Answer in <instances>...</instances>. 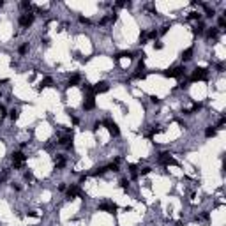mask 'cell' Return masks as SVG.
Masks as SVG:
<instances>
[{"instance_id": "6da1fadb", "label": "cell", "mask_w": 226, "mask_h": 226, "mask_svg": "<svg viewBox=\"0 0 226 226\" xmlns=\"http://www.w3.org/2000/svg\"><path fill=\"white\" fill-rule=\"evenodd\" d=\"M184 74H186V67H184V65L171 67V69H166V71L163 72V76H166V78H180V76H184Z\"/></svg>"}, {"instance_id": "7a4b0ae2", "label": "cell", "mask_w": 226, "mask_h": 226, "mask_svg": "<svg viewBox=\"0 0 226 226\" xmlns=\"http://www.w3.org/2000/svg\"><path fill=\"white\" fill-rule=\"evenodd\" d=\"M34 19H35V16L28 11V12H25V14H21L19 16V19H18V23H19V27H23V28H28L32 23H34Z\"/></svg>"}, {"instance_id": "3957f363", "label": "cell", "mask_w": 226, "mask_h": 226, "mask_svg": "<svg viewBox=\"0 0 226 226\" xmlns=\"http://www.w3.org/2000/svg\"><path fill=\"white\" fill-rule=\"evenodd\" d=\"M207 74H209V71H207L205 67H196V69L193 71V74H191L189 81H202V80H205V78H207Z\"/></svg>"}, {"instance_id": "277c9868", "label": "cell", "mask_w": 226, "mask_h": 226, "mask_svg": "<svg viewBox=\"0 0 226 226\" xmlns=\"http://www.w3.org/2000/svg\"><path fill=\"white\" fill-rule=\"evenodd\" d=\"M12 166L18 170V168H21L23 164H25V161H27V156L23 154V152H12Z\"/></svg>"}, {"instance_id": "5b68a950", "label": "cell", "mask_w": 226, "mask_h": 226, "mask_svg": "<svg viewBox=\"0 0 226 226\" xmlns=\"http://www.w3.org/2000/svg\"><path fill=\"white\" fill-rule=\"evenodd\" d=\"M65 196H67V200H72V198H76V196H81V198H85V194L80 191V187H78L76 184L65 189Z\"/></svg>"}, {"instance_id": "8992f818", "label": "cell", "mask_w": 226, "mask_h": 226, "mask_svg": "<svg viewBox=\"0 0 226 226\" xmlns=\"http://www.w3.org/2000/svg\"><path fill=\"white\" fill-rule=\"evenodd\" d=\"M99 210L108 212V214H115V212L118 210V205H117V203H113V202H104V203H101V205H99Z\"/></svg>"}, {"instance_id": "52a82bcc", "label": "cell", "mask_w": 226, "mask_h": 226, "mask_svg": "<svg viewBox=\"0 0 226 226\" xmlns=\"http://www.w3.org/2000/svg\"><path fill=\"white\" fill-rule=\"evenodd\" d=\"M103 126H106V127H108V131H110V134H111V136H118V134H120V129H118V126H117L113 120H104V122H103Z\"/></svg>"}, {"instance_id": "ba28073f", "label": "cell", "mask_w": 226, "mask_h": 226, "mask_svg": "<svg viewBox=\"0 0 226 226\" xmlns=\"http://www.w3.org/2000/svg\"><path fill=\"white\" fill-rule=\"evenodd\" d=\"M94 108H95V97H94V94H90V95H87L85 101H83V110H85V111H90V110H94Z\"/></svg>"}, {"instance_id": "9c48e42d", "label": "cell", "mask_w": 226, "mask_h": 226, "mask_svg": "<svg viewBox=\"0 0 226 226\" xmlns=\"http://www.w3.org/2000/svg\"><path fill=\"white\" fill-rule=\"evenodd\" d=\"M159 163L161 164H164V166H170V164H177V161L171 157V154H168V152H163L161 156H159Z\"/></svg>"}, {"instance_id": "30bf717a", "label": "cell", "mask_w": 226, "mask_h": 226, "mask_svg": "<svg viewBox=\"0 0 226 226\" xmlns=\"http://www.w3.org/2000/svg\"><path fill=\"white\" fill-rule=\"evenodd\" d=\"M110 90V85L106 83V81H97L95 85H94V94H104V92H108Z\"/></svg>"}, {"instance_id": "8fae6325", "label": "cell", "mask_w": 226, "mask_h": 226, "mask_svg": "<svg viewBox=\"0 0 226 226\" xmlns=\"http://www.w3.org/2000/svg\"><path fill=\"white\" fill-rule=\"evenodd\" d=\"M58 145H62V147H65V149H72V133L71 134H65V136H62L60 138V141H58Z\"/></svg>"}, {"instance_id": "7c38bea8", "label": "cell", "mask_w": 226, "mask_h": 226, "mask_svg": "<svg viewBox=\"0 0 226 226\" xmlns=\"http://www.w3.org/2000/svg\"><path fill=\"white\" fill-rule=\"evenodd\" d=\"M80 81H81V76H80V74H72V76L69 78V81H67V87H76Z\"/></svg>"}, {"instance_id": "4fadbf2b", "label": "cell", "mask_w": 226, "mask_h": 226, "mask_svg": "<svg viewBox=\"0 0 226 226\" xmlns=\"http://www.w3.org/2000/svg\"><path fill=\"white\" fill-rule=\"evenodd\" d=\"M122 57L134 58V57H136V53H133V51H120V53H117V55H115V60H118V58H122Z\"/></svg>"}, {"instance_id": "5bb4252c", "label": "cell", "mask_w": 226, "mask_h": 226, "mask_svg": "<svg viewBox=\"0 0 226 226\" xmlns=\"http://www.w3.org/2000/svg\"><path fill=\"white\" fill-rule=\"evenodd\" d=\"M55 166H57V170L64 168V166H65V157H64V156H57V157H55Z\"/></svg>"}, {"instance_id": "9a60e30c", "label": "cell", "mask_w": 226, "mask_h": 226, "mask_svg": "<svg viewBox=\"0 0 226 226\" xmlns=\"http://www.w3.org/2000/svg\"><path fill=\"white\" fill-rule=\"evenodd\" d=\"M216 134H217V131H216L214 126H209V127L205 129V138H214Z\"/></svg>"}, {"instance_id": "2e32d148", "label": "cell", "mask_w": 226, "mask_h": 226, "mask_svg": "<svg viewBox=\"0 0 226 226\" xmlns=\"http://www.w3.org/2000/svg\"><path fill=\"white\" fill-rule=\"evenodd\" d=\"M193 58V48H187L186 51H182V60L184 62H187V60H191Z\"/></svg>"}, {"instance_id": "e0dca14e", "label": "cell", "mask_w": 226, "mask_h": 226, "mask_svg": "<svg viewBox=\"0 0 226 226\" xmlns=\"http://www.w3.org/2000/svg\"><path fill=\"white\" fill-rule=\"evenodd\" d=\"M203 32H205V25H203V23H200V25H196V27L193 28V34H194V35H202Z\"/></svg>"}, {"instance_id": "ac0fdd59", "label": "cell", "mask_w": 226, "mask_h": 226, "mask_svg": "<svg viewBox=\"0 0 226 226\" xmlns=\"http://www.w3.org/2000/svg\"><path fill=\"white\" fill-rule=\"evenodd\" d=\"M51 85H53V80L48 76V78H44V80L39 83V88H46V87H51Z\"/></svg>"}, {"instance_id": "d6986e66", "label": "cell", "mask_w": 226, "mask_h": 226, "mask_svg": "<svg viewBox=\"0 0 226 226\" xmlns=\"http://www.w3.org/2000/svg\"><path fill=\"white\" fill-rule=\"evenodd\" d=\"M9 118H11L12 122L18 120V118H19V110H18V108H12V110L9 111Z\"/></svg>"}, {"instance_id": "ffe728a7", "label": "cell", "mask_w": 226, "mask_h": 226, "mask_svg": "<svg viewBox=\"0 0 226 226\" xmlns=\"http://www.w3.org/2000/svg\"><path fill=\"white\" fill-rule=\"evenodd\" d=\"M217 35H219L217 28H209V30H207V37H209V39H217Z\"/></svg>"}, {"instance_id": "44dd1931", "label": "cell", "mask_w": 226, "mask_h": 226, "mask_svg": "<svg viewBox=\"0 0 226 226\" xmlns=\"http://www.w3.org/2000/svg\"><path fill=\"white\" fill-rule=\"evenodd\" d=\"M106 170H108V168H106V166H101V168H94V170H92V173H90V175H94V177H97V175H103V173H104V171H106Z\"/></svg>"}, {"instance_id": "7402d4cb", "label": "cell", "mask_w": 226, "mask_h": 226, "mask_svg": "<svg viewBox=\"0 0 226 226\" xmlns=\"http://www.w3.org/2000/svg\"><path fill=\"white\" fill-rule=\"evenodd\" d=\"M27 51H28V42H25V44H21V46L18 48V53H19V55H25Z\"/></svg>"}, {"instance_id": "603a6c76", "label": "cell", "mask_w": 226, "mask_h": 226, "mask_svg": "<svg viewBox=\"0 0 226 226\" xmlns=\"http://www.w3.org/2000/svg\"><path fill=\"white\" fill-rule=\"evenodd\" d=\"M225 124H226V117H221V118H219V122H217V126H214V127H216V131H217V129H223V127H225Z\"/></svg>"}, {"instance_id": "cb8c5ba5", "label": "cell", "mask_w": 226, "mask_h": 226, "mask_svg": "<svg viewBox=\"0 0 226 226\" xmlns=\"http://www.w3.org/2000/svg\"><path fill=\"white\" fill-rule=\"evenodd\" d=\"M200 18H202V14H200V12H191V14H189V19H191V21L200 19Z\"/></svg>"}, {"instance_id": "d4e9b609", "label": "cell", "mask_w": 226, "mask_h": 226, "mask_svg": "<svg viewBox=\"0 0 226 226\" xmlns=\"http://www.w3.org/2000/svg\"><path fill=\"white\" fill-rule=\"evenodd\" d=\"M23 177H25V180H27V182H32V180H34L32 171H25V175H23Z\"/></svg>"}, {"instance_id": "484cf974", "label": "cell", "mask_w": 226, "mask_h": 226, "mask_svg": "<svg viewBox=\"0 0 226 226\" xmlns=\"http://www.w3.org/2000/svg\"><path fill=\"white\" fill-rule=\"evenodd\" d=\"M120 187H122V189H127V187H129V180H127V179H122V180H120Z\"/></svg>"}, {"instance_id": "4316f807", "label": "cell", "mask_w": 226, "mask_h": 226, "mask_svg": "<svg viewBox=\"0 0 226 226\" xmlns=\"http://www.w3.org/2000/svg\"><path fill=\"white\" fill-rule=\"evenodd\" d=\"M21 7H23V9H27V12H28V9L32 7V4H30V2H27V0H23V2H21Z\"/></svg>"}, {"instance_id": "83f0119b", "label": "cell", "mask_w": 226, "mask_h": 226, "mask_svg": "<svg viewBox=\"0 0 226 226\" xmlns=\"http://www.w3.org/2000/svg\"><path fill=\"white\" fill-rule=\"evenodd\" d=\"M150 171H152V168H150V166H147V168H141V170H140V173H141V175H149Z\"/></svg>"}, {"instance_id": "f1b7e54d", "label": "cell", "mask_w": 226, "mask_h": 226, "mask_svg": "<svg viewBox=\"0 0 226 226\" xmlns=\"http://www.w3.org/2000/svg\"><path fill=\"white\" fill-rule=\"evenodd\" d=\"M7 175H9V170H4V171H2V175H0V184L7 179Z\"/></svg>"}, {"instance_id": "f546056e", "label": "cell", "mask_w": 226, "mask_h": 226, "mask_svg": "<svg viewBox=\"0 0 226 226\" xmlns=\"http://www.w3.org/2000/svg\"><path fill=\"white\" fill-rule=\"evenodd\" d=\"M80 23H83V25H90V19L85 18V16H80Z\"/></svg>"}, {"instance_id": "4dcf8cb0", "label": "cell", "mask_w": 226, "mask_h": 226, "mask_svg": "<svg viewBox=\"0 0 226 226\" xmlns=\"http://www.w3.org/2000/svg\"><path fill=\"white\" fill-rule=\"evenodd\" d=\"M170 27H171V25H164V27L161 28V32H159V34H161V35H164V34H166V32L170 30Z\"/></svg>"}, {"instance_id": "1f68e13d", "label": "cell", "mask_w": 226, "mask_h": 226, "mask_svg": "<svg viewBox=\"0 0 226 226\" xmlns=\"http://www.w3.org/2000/svg\"><path fill=\"white\" fill-rule=\"evenodd\" d=\"M226 27V18H219V28H225Z\"/></svg>"}, {"instance_id": "d6a6232c", "label": "cell", "mask_w": 226, "mask_h": 226, "mask_svg": "<svg viewBox=\"0 0 226 226\" xmlns=\"http://www.w3.org/2000/svg\"><path fill=\"white\" fill-rule=\"evenodd\" d=\"M163 46H164V44H163V42H159V41H157V42H154V50H163Z\"/></svg>"}, {"instance_id": "836d02e7", "label": "cell", "mask_w": 226, "mask_h": 226, "mask_svg": "<svg viewBox=\"0 0 226 226\" xmlns=\"http://www.w3.org/2000/svg\"><path fill=\"white\" fill-rule=\"evenodd\" d=\"M150 101H152L154 104H159V97H156V95H152V97H150Z\"/></svg>"}, {"instance_id": "e575fe53", "label": "cell", "mask_w": 226, "mask_h": 226, "mask_svg": "<svg viewBox=\"0 0 226 226\" xmlns=\"http://www.w3.org/2000/svg\"><path fill=\"white\" fill-rule=\"evenodd\" d=\"M101 126H103V122H95V124H94V127H92V129H94V131H97V129H99V127H101Z\"/></svg>"}, {"instance_id": "d590c367", "label": "cell", "mask_w": 226, "mask_h": 226, "mask_svg": "<svg viewBox=\"0 0 226 226\" xmlns=\"http://www.w3.org/2000/svg\"><path fill=\"white\" fill-rule=\"evenodd\" d=\"M5 111H7V110H5V106H2V104H0V115H2V117L5 115Z\"/></svg>"}, {"instance_id": "8d00e7d4", "label": "cell", "mask_w": 226, "mask_h": 226, "mask_svg": "<svg viewBox=\"0 0 226 226\" xmlns=\"http://www.w3.org/2000/svg\"><path fill=\"white\" fill-rule=\"evenodd\" d=\"M200 219H205V221H207V219H209V212H203V214H202V217H200Z\"/></svg>"}, {"instance_id": "74e56055", "label": "cell", "mask_w": 226, "mask_h": 226, "mask_svg": "<svg viewBox=\"0 0 226 226\" xmlns=\"http://www.w3.org/2000/svg\"><path fill=\"white\" fill-rule=\"evenodd\" d=\"M85 180H87V175H81V177H80V184H83Z\"/></svg>"}, {"instance_id": "f35d334b", "label": "cell", "mask_w": 226, "mask_h": 226, "mask_svg": "<svg viewBox=\"0 0 226 226\" xmlns=\"http://www.w3.org/2000/svg\"><path fill=\"white\" fill-rule=\"evenodd\" d=\"M12 189H14V191H21V187H19L18 184H12Z\"/></svg>"}]
</instances>
